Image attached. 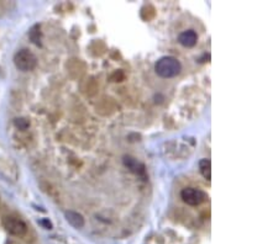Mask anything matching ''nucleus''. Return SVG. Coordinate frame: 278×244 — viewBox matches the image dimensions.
I'll use <instances>...</instances> for the list:
<instances>
[{"label":"nucleus","instance_id":"f257e3e1","mask_svg":"<svg viewBox=\"0 0 278 244\" xmlns=\"http://www.w3.org/2000/svg\"><path fill=\"white\" fill-rule=\"evenodd\" d=\"M182 70V64L176 57L165 56L160 58L155 64V72L161 78H173Z\"/></svg>","mask_w":278,"mask_h":244},{"label":"nucleus","instance_id":"f03ea898","mask_svg":"<svg viewBox=\"0 0 278 244\" xmlns=\"http://www.w3.org/2000/svg\"><path fill=\"white\" fill-rule=\"evenodd\" d=\"M14 63L17 68L21 72H30L36 67L37 58L33 52L29 50H20L15 53L14 56Z\"/></svg>","mask_w":278,"mask_h":244},{"label":"nucleus","instance_id":"7ed1b4c3","mask_svg":"<svg viewBox=\"0 0 278 244\" xmlns=\"http://www.w3.org/2000/svg\"><path fill=\"white\" fill-rule=\"evenodd\" d=\"M3 226L5 230L13 236H17V237H23L28 232V227H26L25 222H23L21 220L17 218V217L13 216H5L3 218Z\"/></svg>","mask_w":278,"mask_h":244},{"label":"nucleus","instance_id":"20e7f679","mask_svg":"<svg viewBox=\"0 0 278 244\" xmlns=\"http://www.w3.org/2000/svg\"><path fill=\"white\" fill-rule=\"evenodd\" d=\"M182 200L189 206H198L204 202L206 198V194L195 188H185L181 192Z\"/></svg>","mask_w":278,"mask_h":244},{"label":"nucleus","instance_id":"39448f33","mask_svg":"<svg viewBox=\"0 0 278 244\" xmlns=\"http://www.w3.org/2000/svg\"><path fill=\"white\" fill-rule=\"evenodd\" d=\"M123 163H124V166H125L130 172H131V173L140 175V176H144L145 175V172H146L145 166L141 163V162L137 160L136 158L131 157V156H124Z\"/></svg>","mask_w":278,"mask_h":244},{"label":"nucleus","instance_id":"423d86ee","mask_svg":"<svg viewBox=\"0 0 278 244\" xmlns=\"http://www.w3.org/2000/svg\"><path fill=\"white\" fill-rule=\"evenodd\" d=\"M198 41V36L197 32L193 30H188V31H183L181 35L178 36V42L184 47H193L195 46Z\"/></svg>","mask_w":278,"mask_h":244},{"label":"nucleus","instance_id":"0eeeda50","mask_svg":"<svg viewBox=\"0 0 278 244\" xmlns=\"http://www.w3.org/2000/svg\"><path fill=\"white\" fill-rule=\"evenodd\" d=\"M65 216H66V220L68 221V224H70L72 227L77 228V230H79V228H82L84 226L83 216H82L81 214H78V212L67 211L65 214Z\"/></svg>","mask_w":278,"mask_h":244},{"label":"nucleus","instance_id":"6e6552de","mask_svg":"<svg viewBox=\"0 0 278 244\" xmlns=\"http://www.w3.org/2000/svg\"><path fill=\"white\" fill-rule=\"evenodd\" d=\"M199 170L202 175L204 176V179L210 182L211 180V162L210 159H202L199 162Z\"/></svg>","mask_w":278,"mask_h":244},{"label":"nucleus","instance_id":"1a4fd4ad","mask_svg":"<svg viewBox=\"0 0 278 244\" xmlns=\"http://www.w3.org/2000/svg\"><path fill=\"white\" fill-rule=\"evenodd\" d=\"M39 26H35V28H31L30 31V38L34 44H37V46H41V41H40V32H39Z\"/></svg>","mask_w":278,"mask_h":244},{"label":"nucleus","instance_id":"9d476101","mask_svg":"<svg viewBox=\"0 0 278 244\" xmlns=\"http://www.w3.org/2000/svg\"><path fill=\"white\" fill-rule=\"evenodd\" d=\"M14 124L19 130H21V131H24V130H26L30 126V124H29V121L26 120V118H15Z\"/></svg>","mask_w":278,"mask_h":244},{"label":"nucleus","instance_id":"9b49d317","mask_svg":"<svg viewBox=\"0 0 278 244\" xmlns=\"http://www.w3.org/2000/svg\"><path fill=\"white\" fill-rule=\"evenodd\" d=\"M41 224H44V226L46 227L47 230H51V228H52L51 222H50L49 220H42V221H41Z\"/></svg>","mask_w":278,"mask_h":244}]
</instances>
